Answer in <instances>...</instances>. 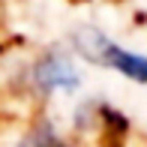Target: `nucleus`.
<instances>
[{"instance_id":"f03ea898","label":"nucleus","mask_w":147,"mask_h":147,"mask_svg":"<svg viewBox=\"0 0 147 147\" xmlns=\"http://www.w3.org/2000/svg\"><path fill=\"white\" fill-rule=\"evenodd\" d=\"M36 84L42 90H75L78 87V72L72 63L60 54H48L36 66Z\"/></svg>"},{"instance_id":"f257e3e1","label":"nucleus","mask_w":147,"mask_h":147,"mask_svg":"<svg viewBox=\"0 0 147 147\" xmlns=\"http://www.w3.org/2000/svg\"><path fill=\"white\" fill-rule=\"evenodd\" d=\"M78 45H81L84 57L99 60V63H105V66H111V69L123 72V75L132 78V81L147 84V57L144 54H132V51L120 48V45H111L108 39L99 36L96 30H87L84 39H78Z\"/></svg>"},{"instance_id":"7ed1b4c3","label":"nucleus","mask_w":147,"mask_h":147,"mask_svg":"<svg viewBox=\"0 0 147 147\" xmlns=\"http://www.w3.org/2000/svg\"><path fill=\"white\" fill-rule=\"evenodd\" d=\"M18 147H63V144H60V141H57V135L48 129V126H45V129H36L33 135H27Z\"/></svg>"}]
</instances>
